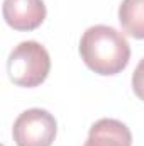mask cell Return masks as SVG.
<instances>
[{"mask_svg": "<svg viewBox=\"0 0 144 146\" xmlns=\"http://www.w3.org/2000/svg\"><path fill=\"white\" fill-rule=\"evenodd\" d=\"M80 54L83 63L98 75H117L129 63L131 46L117 29L97 24L88 27L80 39Z\"/></svg>", "mask_w": 144, "mask_h": 146, "instance_id": "cell-1", "label": "cell"}, {"mask_svg": "<svg viewBox=\"0 0 144 146\" xmlns=\"http://www.w3.org/2000/svg\"><path fill=\"white\" fill-rule=\"evenodd\" d=\"M2 14L12 29L34 31L46 19V5L42 0H3Z\"/></svg>", "mask_w": 144, "mask_h": 146, "instance_id": "cell-4", "label": "cell"}, {"mask_svg": "<svg viewBox=\"0 0 144 146\" xmlns=\"http://www.w3.org/2000/svg\"><path fill=\"white\" fill-rule=\"evenodd\" d=\"M119 22L127 36L144 39V0H122L119 5Z\"/></svg>", "mask_w": 144, "mask_h": 146, "instance_id": "cell-6", "label": "cell"}, {"mask_svg": "<svg viewBox=\"0 0 144 146\" xmlns=\"http://www.w3.org/2000/svg\"><path fill=\"white\" fill-rule=\"evenodd\" d=\"M83 146H132V134L124 122L105 117L90 127Z\"/></svg>", "mask_w": 144, "mask_h": 146, "instance_id": "cell-5", "label": "cell"}, {"mask_svg": "<svg viewBox=\"0 0 144 146\" xmlns=\"http://www.w3.org/2000/svg\"><path fill=\"white\" fill-rule=\"evenodd\" d=\"M51 70V58L48 49L37 41H22L9 54L7 73L14 85L37 87Z\"/></svg>", "mask_w": 144, "mask_h": 146, "instance_id": "cell-2", "label": "cell"}, {"mask_svg": "<svg viewBox=\"0 0 144 146\" xmlns=\"http://www.w3.org/2000/svg\"><path fill=\"white\" fill-rule=\"evenodd\" d=\"M58 124L46 109H27L14 122V141L17 146H51L56 138Z\"/></svg>", "mask_w": 144, "mask_h": 146, "instance_id": "cell-3", "label": "cell"}, {"mask_svg": "<svg viewBox=\"0 0 144 146\" xmlns=\"http://www.w3.org/2000/svg\"><path fill=\"white\" fill-rule=\"evenodd\" d=\"M132 90L136 97H139L144 102V58L137 63L136 70L132 73Z\"/></svg>", "mask_w": 144, "mask_h": 146, "instance_id": "cell-7", "label": "cell"}]
</instances>
